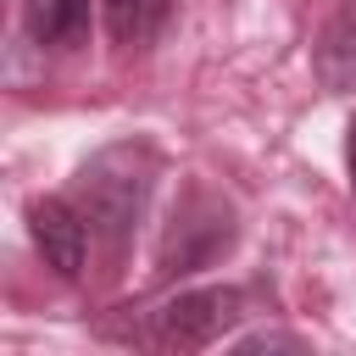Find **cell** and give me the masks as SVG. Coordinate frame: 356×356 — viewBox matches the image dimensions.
<instances>
[{
	"instance_id": "1",
	"label": "cell",
	"mask_w": 356,
	"mask_h": 356,
	"mask_svg": "<svg viewBox=\"0 0 356 356\" xmlns=\"http://www.w3.org/2000/svg\"><path fill=\"white\" fill-rule=\"evenodd\" d=\"M150 184H156V150L139 145V139H122V145H106L95 150L78 178H72V206L83 211L89 234L111 250L128 245V234L139 228L145 217V200H150Z\"/></svg>"
},
{
	"instance_id": "2",
	"label": "cell",
	"mask_w": 356,
	"mask_h": 356,
	"mask_svg": "<svg viewBox=\"0 0 356 356\" xmlns=\"http://www.w3.org/2000/svg\"><path fill=\"white\" fill-rule=\"evenodd\" d=\"M239 312H245V295L228 289V284L184 289L161 312H150V339L167 345V350H200V345H217L239 323Z\"/></svg>"
},
{
	"instance_id": "3",
	"label": "cell",
	"mask_w": 356,
	"mask_h": 356,
	"mask_svg": "<svg viewBox=\"0 0 356 356\" xmlns=\"http://www.w3.org/2000/svg\"><path fill=\"white\" fill-rule=\"evenodd\" d=\"M28 234H33V250L44 256L50 273L61 278H78L83 273V256H89V222L72 200L61 195H44L28 206Z\"/></svg>"
},
{
	"instance_id": "4",
	"label": "cell",
	"mask_w": 356,
	"mask_h": 356,
	"mask_svg": "<svg viewBox=\"0 0 356 356\" xmlns=\"http://www.w3.org/2000/svg\"><path fill=\"white\" fill-rule=\"evenodd\" d=\"M22 22H28L33 44L72 50L89 39V0H22Z\"/></svg>"
},
{
	"instance_id": "5",
	"label": "cell",
	"mask_w": 356,
	"mask_h": 356,
	"mask_svg": "<svg viewBox=\"0 0 356 356\" xmlns=\"http://www.w3.org/2000/svg\"><path fill=\"white\" fill-rule=\"evenodd\" d=\"M100 6H106V33L117 44H150L172 17V0H100Z\"/></svg>"
},
{
	"instance_id": "6",
	"label": "cell",
	"mask_w": 356,
	"mask_h": 356,
	"mask_svg": "<svg viewBox=\"0 0 356 356\" xmlns=\"http://www.w3.org/2000/svg\"><path fill=\"white\" fill-rule=\"evenodd\" d=\"M234 350H300V339H295V334H250V339H239Z\"/></svg>"
},
{
	"instance_id": "7",
	"label": "cell",
	"mask_w": 356,
	"mask_h": 356,
	"mask_svg": "<svg viewBox=\"0 0 356 356\" xmlns=\"http://www.w3.org/2000/svg\"><path fill=\"white\" fill-rule=\"evenodd\" d=\"M345 172H350V195H356V117L345 128Z\"/></svg>"
}]
</instances>
